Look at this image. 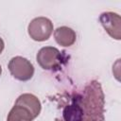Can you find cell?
<instances>
[{
    "label": "cell",
    "instance_id": "cell-1",
    "mask_svg": "<svg viewBox=\"0 0 121 121\" xmlns=\"http://www.w3.org/2000/svg\"><path fill=\"white\" fill-rule=\"evenodd\" d=\"M79 100L83 111L82 121L105 120V95L97 80H92L85 86L82 95H79Z\"/></svg>",
    "mask_w": 121,
    "mask_h": 121
},
{
    "label": "cell",
    "instance_id": "cell-2",
    "mask_svg": "<svg viewBox=\"0 0 121 121\" xmlns=\"http://www.w3.org/2000/svg\"><path fill=\"white\" fill-rule=\"evenodd\" d=\"M53 23L46 17H36L30 21L27 26L28 35L37 42H43L49 39L53 32Z\"/></svg>",
    "mask_w": 121,
    "mask_h": 121
},
{
    "label": "cell",
    "instance_id": "cell-3",
    "mask_svg": "<svg viewBox=\"0 0 121 121\" xmlns=\"http://www.w3.org/2000/svg\"><path fill=\"white\" fill-rule=\"evenodd\" d=\"M8 68L11 76L20 81H27L34 75L33 64L30 60L21 56L13 57L9 60Z\"/></svg>",
    "mask_w": 121,
    "mask_h": 121
},
{
    "label": "cell",
    "instance_id": "cell-4",
    "mask_svg": "<svg viewBox=\"0 0 121 121\" xmlns=\"http://www.w3.org/2000/svg\"><path fill=\"white\" fill-rule=\"evenodd\" d=\"M36 59L39 65L44 70H53L58 68L62 60L60 50L53 46L42 47L38 51Z\"/></svg>",
    "mask_w": 121,
    "mask_h": 121
},
{
    "label": "cell",
    "instance_id": "cell-5",
    "mask_svg": "<svg viewBox=\"0 0 121 121\" xmlns=\"http://www.w3.org/2000/svg\"><path fill=\"white\" fill-rule=\"evenodd\" d=\"M99 21L106 32L113 39H121V18L115 12H103L99 16Z\"/></svg>",
    "mask_w": 121,
    "mask_h": 121
},
{
    "label": "cell",
    "instance_id": "cell-6",
    "mask_svg": "<svg viewBox=\"0 0 121 121\" xmlns=\"http://www.w3.org/2000/svg\"><path fill=\"white\" fill-rule=\"evenodd\" d=\"M62 117L64 121H82L83 120V111L80 105L79 95H76L72 102L65 106L62 112Z\"/></svg>",
    "mask_w": 121,
    "mask_h": 121
},
{
    "label": "cell",
    "instance_id": "cell-7",
    "mask_svg": "<svg viewBox=\"0 0 121 121\" xmlns=\"http://www.w3.org/2000/svg\"><path fill=\"white\" fill-rule=\"evenodd\" d=\"M54 38L58 44L68 47L75 43L77 40L76 32L68 26H60L54 31Z\"/></svg>",
    "mask_w": 121,
    "mask_h": 121
},
{
    "label": "cell",
    "instance_id": "cell-8",
    "mask_svg": "<svg viewBox=\"0 0 121 121\" xmlns=\"http://www.w3.org/2000/svg\"><path fill=\"white\" fill-rule=\"evenodd\" d=\"M35 118L28 108L22 104L15 103L8 114L7 121H32Z\"/></svg>",
    "mask_w": 121,
    "mask_h": 121
},
{
    "label": "cell",
    "instance_id": "cell-9",
    "mask_svg": "<svg viewBox=\"0 0 121 121\" xmlns=\"http://www.w3.org/2000/svg\"><path fill=\"white\" fill-rule=\"evenodd\" d=\"M15 103L22 104L26 108H28L35 117H37L40 114L42 110V105L39 98L32 94H23L19 95Z\"/></svg>",
    "mask_w": 121,
    "mask_h": 121
},
{
    "label": "cell",
    "instance_id": "cell-10",
    "mask_svg": "<svg viewBox=\"0 0 121 121\" xmlns=\"http://www.w3.org/2000/svg\"><path fill=\"white\" fill-rule=\"evenodd\" d=\"M4 47H5L4 41H3V39L0 37V54H1V53H2V51L4 50Z\"/></svg>",
    "mask_w": 121,
    "mask_h": 121
},
{
    "label": "cell",
    "instance_id": "cell-11",
    "mask_svg": "<svg viewBox=\"0 0 121 121\" xmlns=\"http://www.w3.org/2000/svg\"><path fill=\"white\" fill-rule=\"evenodd\" d=\"M1 73H2V67H1V65H0V76H1Z\"/></svg>",
    "mask_w": 121,
    "mask_h": 121
}]
</instances>
